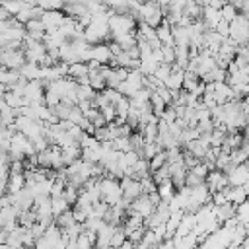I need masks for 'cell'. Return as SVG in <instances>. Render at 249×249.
Segmentation results:
<instances>
[{
  "mask_svg": "<svg viewBox=\"0 0 249 249\" xmlns=\"http://www.w3.org/2000/svg\"><path fill=\"white\" fill-rule=\"evenodd\" d=\"M97 189H99V200L105 202L107 206H115L119 202V198L123 196L119 179H113L109 175L97 177Z\"/></svg>",
  "mask_w": 249,
  "mask_h": 249,
  "instance_id": "cell-1",
  "label": "cell"
},
{
  "mask_svg": "<svg viewBox=\"0 0 249 249\" xmlns=\"http://www.w3.org/2000/svg\"><path fill=\"white\" fill-rule=\"evenodd\" d=\"M154 208H156V204L148 198V195H140V196H136L134 200H130V208H128V212H132V214L140 216L142 220H146V218L154 212Z\"/></svg>",
  "mask_w": 249,
  "mask_h": 249,
  "instance_id": "cell-2",
  "label": "cell"
},
{
  "mask_svg": "<svg viewBox=\"0 0 249 249\" xmlns=\"http://www.w3.org/2000/svg\"><path fill=\"white\" fill-rule=\"evenodd\" d=\"M204 187L208 189V193H218V191H224L228 187V179H226V173H222L220 169H210L204 177Z\"/></svg>",
  "mask_w": 249,
  "mask_h": 249,
  "instance_id": "cell-3",
  "label": "cell"
},
{
  "mask_svg": "<svg viewBox=\"0 0 249 249\" xmlns=\"http://www.w3.org/2000/svg\"><path fill=\"white\" fill-rule=\"evenodd\" d=\"M226 179H228V187H243V185H247V179H249L247 163L233 165V167L226 173Z\"/></svg>",
  "mask_w": 249,
  "mask_h": 249,
  "instance_id": "cell-4",
  "label": "cell"
},
{
  "mask_svg": "<svg viewBox=\"0 0 249 249\" xmlns=\"http://www.w3.org/2000/svg\"><path fill=\"white\" fill-rule=\"evenodd\" d=\"M119 187H121V193H123V196L124 198H128V200H134L136 196H140L142 195V187H140V181H136V179H132V177H121L119 179Z\"/></svg>",
  "mask_w": 249,
  "mask_h": 249,
  "instance_id": "cell-5",
  "label": "cell"
},
{
  "mask_svg": "<svg viewBox=\"0 0 249 249\" xmlns=\"http://www.w3.org/2000/svg\"><path fill=\"white\" fill-rule=\"evenodd\" d=\"M111 51H109V43H95L89 47V60L97 62V64H109L111 62Z\"/></svg>",
  "mask_w": 249,
  "mask_h": 249,
  "instance_id": "cell-6",
  "label": "cell"
},
{
  "mask_svg": "<svg viewBox=\"0 0 249 249\" xmlns=\"http://www.w3.org/2000/svg\"><path fill=\"white\" fill-rule=\"evenodd\" d=\"M64 19V14L60 10H45L41 16V23L45 25V31L49 29H56Z\"/></svg>",
  "mask_w": 249,
  "mask_h": 249,
  "instance_id": "cell-7",
  "label": "cell"
},
{
  "mask_svg": "<svg viewBox=\"0 0 249 249\" xmlns=\"http://www.w3.org/2000/svg\"><path fill=\"white\" fill-rule=\"evenodd\" d=\"M224 195H226V200L233 206L245 202V196H247V185L243 187H226L224 189Z\"/></svg>",
  "mask_w": 249,
  "mask_h": 249,
  "instance_id": "cell-8",
  "label": "cell"
},
{
  "mask_svg": "<svg viewBox=\"0 0 249 249\" xmlns=\"http://www.w3.org/2000/svg\"><path fill=\"white\" fill-rule=\"evenodd\" d=\"M25 187V177L23 173H8V183H6V193L8 195H16L18 191H21Z\"/></svg>",
  "mask_w": 249,
  "mask_h": 249,
  "instance_id": "cell-9",
  "label": "cell"
},
{
  "mask_svg": "<svg viewBox=\"0 0 249 249\" xmlns=\"http://www.w3.org/2000/svg\"><path fill=\"white\" fill-rule=\"evenodd\" d=\"M111 43L119 45L123 51H128L130 47L136 45V33L130 31V33H119V35H111Z\"/></svg>",
  "mask_w": 249,
  "mask_h": 249,
  "instance_id": "cell-10",
  "label": "cell"
},
{
  "mask_svg": "<svg viewBox=\"0 0 249 249\" xmlns=\"http://www.w3.org/2000/svg\"><path fill=\"white\" fill-rule=\"evenodd\" d=\"M66 78H70L74 82H78L82 78H88V64L86 62H72V64H68Z\"/></svg>",
  "mask_w": 249,
  "mask_h": 249,
  "instance_id": "cell-11",
  "label": "cell"
},
{
  "mask_svg": "<svg viewBox=\"0 0 249 249\" xmlns=\"http://www.w3.org/2000/svg\"><path fill=\"white\" fill-rule=\"evenodd\" d=\"M156 37H158V41H160V45H161V47H173L171 27H169L165 21H161V23L156 27Z\"/></svg>",
  "mask_w": 249,
  "mask_h": 249,
  "instance_id": "cell-12",
  "label": "cell"
},
{
  "mask_svg": "<svg viewBox=\"0 0 249 249\" xmlns=\"http://www.w3.org/2000/svg\"><path fill=\"white\" fill-rule=\"evenodd\" d=\"M18 74H19V78H23V80H39V74H41V66L39 64H33V62H25L19 70H18Z\"/></svg>",
  "mask_w": 249,
  "mask_h": 249,
  "instance_id": "cell-13",
  "label": "cell"
},
{
  "mask_svg": "<svg viewBox=\"0 0 249 249\" xmlns=\"http://www.w3.org/2000/svg\"><path fill=\"white\" fill-rule=\"evenodd\" d=\"M156 195L160 196V200H161V202H167V200L175 195V187L171 185V181H169V179H165V181H161V183H158V185H156Z\"/></svg>",
  "mask_w": 249,
  "mask_h": 249,
  "instance_id": "cell-14",
  "label": "cell"
},
{
  "mask_svg": "<svg viewBox=\"0 0 249 249\" xmlns=\"http://www.w3.org/2000/svg\"><path fill=\"white\" fill-rule=\"evenodd\" d=\"M49 202H51V212H53L54 218L60 216L62 212H66V210L70 208V204H68L62 196H49Z\"/></svg>",
  "mask_w": 249,
  "mask_h": 249,
  "instance_id": "cell-15",
  "label": "cell"
},
{
  "mask_svg": "<svg viewBox=\"0 0 249 249\" xmlns=\"http://www.w3.org/2000/svg\"><path fill=\"white\" fill-rule=\"evenodd\" d=\"M0 6L6 10V14H8L10 18H14V16L23 8V4H21L19 0H2V2H0Z\"/></svg>",
  "mask_w": 249,
  "mask_h": 249,
  "instance_id": "cell-16",
  "label": "cell"
},
{
  "mask_svg": "<svg viewBox=\"0 0 249 249\" xmlns=\"http://www.w3.org/2000/svg\"><path fill=\"white\" fill-rule=\"evenodd\" d=\"M237 14H239V12H237L233 6H230L228 2H226V4L220 8V16H222V19H224L226 23H231V21L237 18Z\"/></svg>",
  "mask_w": 249,
  "mask_h": 249,
  "instance_id": "cell-17",
  "label": "cell"
},
{
  "mask_svg": "<svg viewBox=\"0 0 249 249\" xmlns=\"http://www.w3.org/2000/svg\"><path fill=\"white\" fill-rule=\"evenodd\" d=\"M109 144H111V148H113L115 152H119V154L130 152V142H128V138H115V140H111Z\"/></svg>",
  "mask_w": 249,
  "mask_h": 249,
  "instance_id": "cell-18",
  "label": "cell"
},
{
  "mask_svg": "<svg viewBox=\"0 0 249 249\" xmlns=\"http://www.w3.org/2000/svg\"><path fill=\"white\" fill-rule=\"evenodd\" d=\"M150 249H158V245H150Z\"/></svg>",
  "mask_w": 249,
  "mask_h": 249,
  "instance_id": "cell-19",
  "label": "cell"
}]
</instances>
